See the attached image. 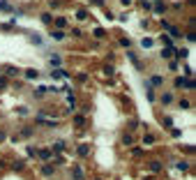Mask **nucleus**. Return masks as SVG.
<instances>
[{
	"label": "nucleus",
	"mask_w": 196,
	"mask_h": 180,
	"mask_svg": "<svg viewBox=\"0 0 196 180\" xmlns=\"http://www.w3.org/2000/svg\"><path fill=\"white\" fill-rule=\"evenodd\" d=\"M171 102H173V95H171V92H164V95H162V104H171Z\"/></svg>",
	"instance_id": "f257e3e1"
},
{
	"label": "nucleus",
	"mask_w": 196,
	"mask_h": 180,
	"mask_svg": "<svg viewBox=\"0 0 196 180\" xmlns=\"http://www.w3.org/2000/svg\"><path fill=\"white\" fill-rule=\"evenodd\" d=\"M162 81H164V79H162L159 74H155V76H152V81H150V85H162Z\"/></svg>",
	"instance_id": "f03ea898"
},
{
	"label": "nucleus",
	"mask_w": 196,
	"mask_h": 180,
	"mask_svg": "<svg viewBox=\"0 0 196 180\" xmlns=\"http://www.w3.org/2000/svg\"><path fill=\"white\" fill-rule=\"evenodd\" d=\"M39 157L42 159H49V157H51V150H39Z\"/></svg>",
	"instance_id": "7ed1b4c3"
},
{
	"label": "nucleus",
	"mask_w": 196,
	"mask_h": 180,
	"mask_svg": "<svg viewBox=\"0 0 196 180\" xmlns=\"http://www.w3.org/2000/svg\"><path fill=\"white\" fill-rule=\"evenodd\" d=\"M60 63H62V60L58 58V56H53V58H51V65H56V67H60Z\"/></svg>",
	"instance_id": "20e7f679"
},
{
	"label": "nucleus",
	"mask_w": 196,
	"mask_h": 180,
	"mask_svg": "<svg viewBox=\"0 0 196 180\" xmlns=\"http://www.w3.org/2000/svg\"><path fill=\"white\" fill-rule=\"evenodd\" d=\"M26 76H28V79H35V76H37V72H35V69H28V72H26Z\"/></svg>",
	"instance_id": "39448f33"
},
{
	"label": "nucleus",
	"mask_w": 196,
	"mask_h": 180,
	"mask_svg": "<svg viewBox=\"0 0 196 180\" xmlns=\"http://www.w3.org/2000/svg\"><path fill=\"white\" fill-rule=\"evenodd\" d=\"M56 26H58V28H65L67 23H65V19H58V21H56Z\"/></svg>",
	"instance_id": "423d86ee"
},
{
	"label": "nucleus",
	"mask_w": 196,
	"mask_h": 180,
	"mask_svg": "<svg viewBox=\"0 0 196 180\" xmlns=\"http://www.w3.org/2000/svg\"><path fill=\"white\" fill-rule=\"evenodd\" d=\"M42 173H44V175H51L53 169H51V166H44V171H42Z\"/></svg>",
	"instance_id": "0eeeda50"
}]
</instances>
